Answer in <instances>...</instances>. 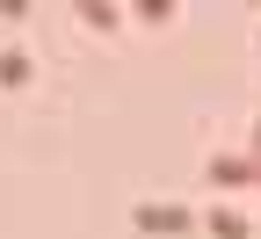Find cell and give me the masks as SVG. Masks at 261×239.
Segmentation results:
<instances>
[{
  "label": "cell",
  "instance_id": "277c9868",
  "mask_svg": "<svg viewBox=\"0 0 261 239\" xmlns=\"http://www.w3.org/2000/svg\"><path fill=\"white\" fill-rule=\"evenodd\" d=\"M0 80L22 87V80H29V58H22V51H0Z\"/></svg>",
  "mask_w": 261,
  "mask_h": 239
},
{
  "label": "cell",
  "instance_id": "6da1fadb",
  "mask_svg": "<svg viewBox=\"0 0 261 239\" xmlns=\"http://www.w3.org/2000/svg\"><path fill=\"white\" fill-rule=\"evenodd\" d=\"M211 181L240 189V181H261V167H254V152H247V160H240V152H211Z\"/></svg>",
  "mask_w": 261,
  "mask_h": 239
},
{
  "label": "cell",
  "instance_id": "3957f363",
  "mask_svg": "<svg viewBox=\"0 0 261 239\" xmlns=\"http://www.w3.org/2000/svg\"><path fill=\"white\" fill-rule=\"evenodd\" d=\"M211 232H218V239H247V225H240L232 203H225V210H211Z\"/></svg>",
  "mask_w": 261,
  "mask_h": 239
},
{
  "label": "cell",
  "instance_id": "7a4b0ae2",
  "mask_svg": "<svg viewBox=\"0 0 261 239\" xmlns=\"http://www.w3.org/2000/svg\"><path fill=\"white\" fill-rule=\"evenodd\" d=\"M138 225H145V232H189L196 218H189V210H174V203H145V210H138Z\"/></svg>",
  "mask_w": 261,
  "mask_h": 239
}]
</instances>
